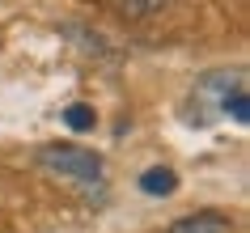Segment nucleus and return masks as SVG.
I'll list each match as a JSON object with an SVG mask.
<instances>
[{
	"mask_svg": "<svg viewBox=\"0 0 250 233\" xmlns=\"http://www.w3.org/2000/svg\"><path fill=\"white\" fill-rule=\"evenodd\" d=\"M39 166L55 169V174H68L77 182H98L102 178V157L93 148H77V144H47L39 148Z\"/></svg>",
	"mask_w": 250,
	"mask_h": 233,
	"instance_id": "obj_1",
	"label": "nucleus"
},
{
	"mask_svg": "<svg viewBox=\"0 0 250 233\" xmlns=\"http://www.w3.org/2000/svg\"><path fill=\"white\" fill-rule=\"evenodd\" d=\"M64 123H68L72 131H89L93 123H98V115H93V106H85V102H72V106L64 110Z\"/></svg>",
	"mask_w": 250,
	"mask_h": 233,
	"instance_id": "obj_6",
	"label": "nucleus"
},
{
	"mask_svg": "<svg viewBox=\"0 0 250 233\" xmlns=\"http://www.w3.org/2000/svg\"><path fill=\"white\" fill-rule=\"evenodd\" d=\"M221 115H229L233 123H246V119H250V98H246V85H242V89H233V93H229V98L221 102Z\"/></svg>",
	"mask_w": 250,
	"mask_h": 233,
	"instance_id": "obj_5",
	"label": "nucleus"
},
{
	"mask_svg": "<svg viewBox=\"0 0 250 233\" xmlns=\"http://www.w3.org/2000/svg\"><path fill=\"white\" fill-rule=\"evenodd\" d=\"M174 187H178V174L166 166H153L140 174V191L145 195H174Z\"/></svg>",
	"mask_w": 250,
	"mask_h": 233,
	"instance_id": "obj_3",
	"label": "nucleus"
},
{
	"mask_svg": "<svg viewBox=\"0 0 250 233\" xmlns=\"http://www.w3.org/2000/svg\"><path fill=\"white\" fill-rule=\"evenodd\" d=\"M115 4H119V13H123V17H132V21H145V17L161 13L170 0H115Z\"/></svg>",
	"mask_w": 250,
	"mask_h": 233,
	"instance_id": "obj_4",
	"label": "nucleus"
},
{
	"mask_svg": "<svg viewBox=\"0 0 250 233\" xmlns=\"http://www.w3.org/2000/svg\"><path fill=\"white\" fill-rule=\"evenodd\" d=\"M166 233H233V225H229V216H221V212H195V216L174 220Z\"/></svg>",
	"mask_w": 250,
	"mask_h": 233,
	"instance_id": "obj_2",
	"label": "nucleus"
}]
</instances>
